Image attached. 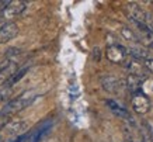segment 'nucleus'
Returning a JSON list of instances; mask_svg holds the SVG:
<instances>
[{
  "label": "nucleus",
  "instance_id": "1",
  "mask_svg": "<svg viewBox=\"0 0 153 142\" xmlns=\"http://www.w3.org/2000/svg\"><path fill=\"white\" fill-rule=\"evenodd\" d=\"M34 99H35V94H34L33 92H25L23 93L21 96L16 97V99H13V100H10L7 104L1 108V111H0V115L1 117H11V115L17 114V113H20L21 110H24L27 105H30L31 103L34 101Z\"/></svg>",
  "mask_w": 153,
  "mask_h": 142
},
{
  "label": "nucleus",
  "instance_id": "2",
  "mask_svg": "<svg viewBox=\"0 0 153 142\" xmlns=\"http://www.w3.org/2000/svg\"><path fill=\"white\" fill-rule=\"evenodd\" d=\"M125 11L134 23L143 24L145 27H148L153 32V16L148 13L143 7H140L138 3H128L125 6Z\"/></svg>",
  "mask_w": 153,
  "mask_h": 142
},
{
  "label": "nucleus",
  "instance_id": "3",
  "mask_svg": "<svg viewBox=\"0 0 153 142\" xmlns=\"http://www.w3.org/2000/svg\"><path fill=\"white\" fill-rule=\"evenodd\" d=\"M131 104H132L134 111L138 113V114H146L150 110V100L148 99V96H145L143 93H140V92L134 93Z\"/></svg>",
  "mask_w": 153,
  "mask_h": 142
},
{
  "label": "nucleus",
  "instance_id": "4",
  "mask_svg": "<svg viewBox=\"0 0 153 142\" xmlns=\"http://www.w3.org/2000/svg\"><path fill=\"white\" fill-rule=\"evenodd\" d=\"M126 54L128 52H126L125 48L121 45H117V44L110 45L107 48V52H105L107 59L110 62H112V64H122L126 58Z\"/></svg>",
  "mask_w": 153,
  "mask_h": 142
},
{
  "label": "nucleus",
  "instance_id": "5",
  "mask_svg": "<svg viewBox=\"0 0 153 142\" xmlns=\"http://www.w3.org/2000/svg\"><path fill=\"white\" fill-rule=\"evenodd\" d=\"M25 7H27L25 1H10V4L6 7V10L1 14V19L9 20V23H10V20H13L17 16H20L25 10Z\"/></svg>",
  "mask_w": 153,
  "mask_h": 142
},
{
  "label": "nucleus",
  "instance_id": "6",
  "mask_svg": "<svg viewBox=\"0 0 153 142\" xmlns=\"http://www.w3.org/2000/svg\"><path fill=\"white\" fill-rule=\"evenodd\" d=\"M101 86L104 90H107V92L117 93L125 86V82H124V80H120L118 78L112 76V75H105V76L101 78Z\"/></svg>",
  "mask_w": 153,
  "mask_h": 142
},
{
  "label": "nucleus",
  "instance_id": "7",
  "mask_svg": "<svg viewBox=\"0 0 153 142\" xmlns=\"http://www.w3.org/2000/svg\"><path fill=\"white\" fill-rule=\"evenodd\" d=\"M122 64L125 65V68L129 70V73L132 76H136V78H139V79H140V76H145L146 68H145L142 61H138V59H135V58H132V56H129V59L125 58V61Z\"/></svg>",
  "mask_w": 153,
  "mask_h": 142
},
{
  "label": "nucleus",
  "instance_id": "8",
  "mask_svg": "<svg viewBox=\"0 0 153 142\" xmlns=\"http://www.w3.org/2000/svg\"><path fill=\"white\" fill-rule=\"evenodd\" d=\"M19 34V25L13 21H7L0 27V44L9 42L10 40H13L16 35Z\"/></svg>",
  "mask_w": 153,
  "mask_h": 142
},
{
  "label": "nucleus",
  "instance_id": "9",
  "mask_svg": "<svg viewBox=\"0 0 153 142\" xmlns=\"http://www.w3.org/2000/svg\"><path fill=\"white\" fill-rule=\"evenodd\" d=\"M27 128H28V123L27 121H23V120L9 121V123L3 127L4 132L7 134V135H20V134L24 132Z\"/></svg>",
  "mask_w": 153,
  "mask_h": 142
},
{
  "label": "nucleus",
  "instance_id": "10",
  "mask_svg": "<svg viewBox=\"0 0 153 142\" xmlns=\"http://www.w3.org/2000/svg\"><path fill=\"white\" fill-rule=\"evenodd\" d=\"M17 72V64L16 62H7V64L0 68V86H6V83L13 78V75Z\"/></svg>",
  "mask_w": 153,
  "mask_h": 142
},
{
  "label": "nucleus",
  "instance_id": "11",
  "mask_svg": "<svg viewBox=\"0 0 153 142\" xmlns=\"http://www.w3.org/2000/svg\"><path fill=\"white\" fill-rule=\"evenodd\" d=\"M136 35H138L139 42H142L145 46L153 48V32L152 31H139Z\"/></svg>",
  "mask_w": 153,
  "mask_h": 142
},
{
  "label": "nucleus",
  "instance_id": "12",
  "mask_svg": "<svg viewBox=\"0 0 153 142\" xmlns=\"http://www.w3.org/2000/svg\"><path fill=\"white\" fill-rule=\"evenodd\" d=\"M27 72H28V68H23V69H20V70H17V72L13 75V78L6 83V86H7V87H13L16 83L20 82V80L25 76V73H27Z\"/></svg>",
  "mask_w": 153,
  "mask_h": 142
},
{
  "label": "nucleus",
  "instance_id": "13",
  "mask_svg": "<svg viewBox=\"0 0 153 142\" xmlns=\"http://www.w3.org/2000/svg\"><path fill=\"white\" fill-rule=\"evenodd\" d=\"M121 35L125 38L126 41L139 42V40H138V35H136V32H135L132 28H129V27H122V30H121Z\"/></svg>",
  "mask_w": 153,
  "mask_h": 142
},
{
  "label": "nucleus",
  "instance_id": "14",
  "mask_svg": "<svg viewBox=\"0 0 153 142\" xmlns=\"http://www.w3.org/2000/svg\"><path fill=\"white\" fill-rule=\"evenodd\" d=\"M139 84H140L139 78L129 75V79H128V83H126L128 89H129V90H132V92H135V90H138V89H139Z\"/></svg>",
  "mask_w": 153,
  "mask_h": 142
},
{
  "label": "nucleus",
  "instance_id": "15",
  "mask_svg": "<svg viewBox=\"0 0 153 142\" xmlns=\"http://www.w3.org/2000/svg\"><path fill=\"white\" fill-rule=\"evenodd\" d=\"M10 94H11V87L3 86L1 89H0V101H1V100H6V99H9Z\"/></svg>",
  "mask_w": 153,
  "mask_h": 142
},
{
  "label": "nucleus",
  "instance_id": "16",
  "mask_svg": "<svg viewBox=\"0 0 153 142\" xmlns=\"http://www.w3.org/2000/svg\"><path fill=\"white\" fill-rule=\"evenodd\" d=\"M100 58H101L100 48H98V46H96V48L93 49V52H91V59H93L94 62H100Z\"/></svg>",
  "mask_w": 153,
  "mask_h": 142
},
{
  "label": "nucleus",
  "instance_id": "17",
  "mask_svg": "<svg viewBox=\"0 0 153 142\" xmlns=\"http://www.w3.org/2000/svg\"><path fill=\"white\" fill-rule=\"evenodd\" d=\"M143 65H145V68H146V70L148 72H152L153 73V58L150 59V58H148V59L143 62Z\"/></svg>",
  "mask_w": 153,
  "mask_h": 142
},
{
  "label": "nucleus",
  "instance_id": "18",
  "mask_svg": "<svg viewBox=\"0 0 153 142\" xmlns=\"http://www.w3.org/2000/svg\"><path fill=\"white\" fill-rule=\"evenodd\" d=\"M20 54H21V51L19 49V48H10L9 51H7V58H10V56L11 55H20Z\"/></svg>",
  "mask_w": 153,
  "mask_h": 142
},
{
  "label": "nucleus",
  "instance_id": "19",
  "mask_svg": "<svg viewBox=\"0 0 153 142\" xmlns=\"http://www.w3.org/2000/svg\"><path fill=\"white\" fill-rule=\"evenodd\" d=\"M0 142H3V137L1 135H0Z\"/></svg>",
  "mask_w": 153,
  "mask_h": 142
},
{
  "label": "nucleus",
  "instance_id": "20",
  "mask_svg": "<svg viewBox=\"0 0 153 142\" xmlns=\"http://www.w3.org/2000/svg\"><path fill=\"white\" fill-rule=\"evenodd\" d=\"M125 142H134V141H125Z\"/></svg>",
  "mask_w": 153,
  "mask_h": 142
}]
</instances>
